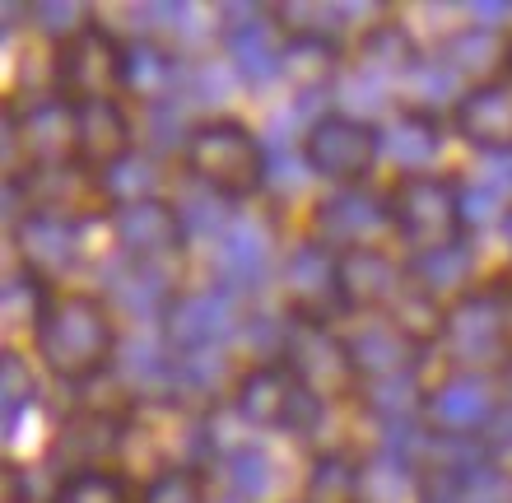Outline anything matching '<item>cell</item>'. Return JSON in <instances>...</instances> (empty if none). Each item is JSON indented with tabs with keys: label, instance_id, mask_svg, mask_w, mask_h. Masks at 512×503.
I'll return each mask as SVG.
<instances>
[{
	"label": "cell",
	"instance_id": "obj_1",
	"mask_svg": "<svg viewBox=\"0 0 512 503\" xmlns=\"http://www.w3.org/2000/svg\"><path fill=\"white\" fill-rule=\"evenodd\" d=\"M122 336V317L112 313L103 289L66 285L47 289V303H42L38 327L28 336V350H33L42 373H52L56 382L84 392V387H94L98 378L112 373Z\"/></svg>",
	"mask_w": 512,
	"mask_h": 503
},
{
	"label": "cell",
	"instance_id": "obj_2",
	"mask_svg": "<svg viewBox=\"0 0 512 503\" xmlns=\"http://www.w3.org/2000/svg\"><path fill=\"white\" fill-rule=\"evenodd\" d=\"M266 168H270L266 136L252 131L243 117H229V112L201 117L191 126V136L182 140V150H177L182 182L210 191V196L229 205L266 196Z\"/></svg>",
	"mask_w": 512,
	"mask_h": 503
},
{
	"label": "cell",
	"instance_id": "obj_3",
	"mask_svg": "<svg viewBox=\"0 0 512 503\" xmlns=\"http://www.w3.org/2000/svg\"><path fill=\"white\" fill-rule=\"evenodd\" d=\"M131 42L108 24H84L66 42L47 47V94L70 108H89L103 98H126Z\"/></svg>",
	"mask_w": 512,
	"mask_h": 503
},
{
	"label": "cell",
	"instance_id": "obj_4",
	"mask_svg": "<svg viewBox=\"0 0 512 503\" xmlns=\"http://www.w3.org/2000/svg\"><path fill=\"white\" fill-rule=\"evenodd\" d=\"M387 215H391V243L405 257H424L433 247L461 243L466 215H461V173H410L391 177L387 187Z\"/></svg>",
	"mask_w": 512,
	"mask_h": 503
},
{
	"label": "cell",
	"instance_id": "obj_5",
	"mask_svg": "<svg viewBox=\"0 0 512 503\" xmlns=\"http://www.w3.org/2000/svg\"><path fill=\"white\" fill-rule=\"evenodd\" d=\"M303 159L326 187H373L382 168V126L350 112H317L303 131Z\"/></svg>",
	"mask_w": 512,
	"mask_h": 503
},
{
	"label": "cell",
	"instance_id": "obj_6",
	"mask_svg": "<svg viewBox=\"0 0 512 503\" xmlns=\"http://www.w3.org/2000/svg\"><path fill=\"white\" fill-rule=\"evenodd\" d=\"M284 364L303 382V392L326 401V406H354L359 396V368L350 359L345 331L340 322H322V317H294L289 313V336H284Z\"/></svg>",
	"mask_w": 512,
	"mask_h": 503
},
{
	"label": "cell",
	"instance_id": "obj_7",
	"mask_svg": "<svg viewBox=\"0 0 512 503\" xmlns=\"http://www.w3.org/2000/svg\"><path fill=\"white\" fill-rule=\"evenodd\" d=\"M14 252H19V271H28L42 285H75V275L89 261V215L24 210L14 219Z\"/></svg>",
	"mask_w": 512,
	"mask_h": 503
},
{
	"label": "cell",
	"instance_id": "obj_8",
	"mask_svg": "<svg viewBox=\"0 0 512 503\" xmlns=\"http://www.w3.org/2000/svg\"><path fill=\"white\" fill-rule=\"evenodd\" d=\"M508 410L499 378L494 373H461L447 368L438 382H429L424 396V429L429 434H447V438H475L489 443L499 415Z\"/></svg>",
	"mask_w": 512,
	"mask_h": 503
},
{
	"label": "cell",
	"instance_id": "obj_9",
	"mask_svg": "<svg viewBox=\"0 0 512 503\" xmlns=\"http://www.w3.org/2000/svg\"><path fill=\"white\" fill-rule=\"evenodd\" d=\"M433 350L447 359V368H461V373H494V378L508 373L512 354H508V340H503L499 308H494L485 285H475L471 294L447 303L443 331H438Z\"/></svg>",
	"mask_w": 512,
	"mask_h": 503
},
{
	"label": "cell",
	"instance_id": "obj_10",
	"mask_svg": "<svg viewBox=\"0 0 512 503\" xmlns=\"http://www.w3.org/2000/svg\"><path fill=\"white\" fill-rule=\"evenodd\" d=\"M308 238L336 257L391 243V215L382 187H326L308 210Z\"/></svg>",
	"mask_w": 512,
	"mask_h": 503
},
{
	"label": "cell",
	"instance_id": "obj_11",
	"mask_svg": "<svg viewBox=\"0 0 512 503\" xmlns=\"http://www.w3.org/2000/svg\"><path fill=\"white\" fill-rule=\"evenodd\" d=\"M108 238L112 257L131 261V266H177L191 252L173 196L108 210Z\"/></svg>",
	"mask_w": 512,
	"mask_h": 503
},
{
	"label": "cell",
	"instance_id": "obj_12",
	"mask_svg": "<svg viewBox=\"0 0 512 503\" xmlns=\"http://www.w3.org/2000/svg\"><path fill=\"white\" fill-rule=\"evenodd\" d=\"M247 327V299L215 285H187L163 317V336L177 354L187 350H224L238 345Z\"/></svg>",
	"mask_w": 512,
	"mask_h": 503
},
{
	"label": "cell",
	"instance_id": "obj_13",
	"mask_svg": "<svg viewBox=\"0 0 512 503\" xmlns=\"http://www.w3.org/2000/svg\"><path fill=\"white\" fill-rule=\"evenodd\" d=\"M224 406L233 410V420L243 429H266V434H289L298 420V410L308 406L303 382L289 373L284 359H261L247 364L233 382V392Z\"/></svg>",
	"mask_w": 512,
	"mask_h": 503
},
{
	"label": "cell",
	"instance_id": "obj_14",
	"mask_svg": "<svg viewBox=\"0 0 512 503\" xmlns=\"http://www.w3.org/2000/svg\"><path fill=\"white\" fill-rule=\"evenodd\" d=\"M270 271H280L270 224L256 215H233L229 229L210 243V285L229 289L238 299H252L256 289L270 280Z\"/></svg>",
	"mask_w": 512,
	"mask_h": 503
},
{
	"label": "cell",
	"instance_id": "obj_15",
	"mask_svg": "<svg viewBox=\"0 0 512 503\" xmlns=\"http://www.w3.org/2000/svg\"><path fill=\"white\" fill-rule=\"evenodd\" d=\"M280 294L284 308L294 317H322V322H340V257L331 247L312 243L303 233V243L289 247L280 257Z\"/></svg>",
	"mask_w": 512,
	"mask_h": 503
},
{
	"label": "cell",
	"instance_id": "obj_16",
	"mask_svg": "<svg viewBox=\"0 0 512 503\" xmlns=\"http://www.w3.org/2000/svg\"><path fill=\"white\" fill-rule=\"evenodd\" d=\"M284 28L275 10H256V5H233L224 10V28H219V47L224 61L243 84H266L280 75L284 61Z\"/></svg>",
	"mask_w": 512,
	"mask_h": 503
},
{
	"label": "cell",
	"instance_id": "obj_17",
	"mask_svg": "<svg viewBox=\"0 0 512 503\" xmlns=\"http://www.w3.org/2000/svg\"><path fill=\"white\" fill-rule=\"evenodd\" d=\"M410 289V261L391 243L359 247L340 257V308L354 313H387L391 303Z\"/></svg>",
	"mask_w": 512,
	"mask_h": 503
},
{
	"label": "cell",
	"instance_id": "obj_18",
	"mask_svg": "<svg viewBox=\"0 0 512 503\" xmlns=\"http://www.w3.org/2000/svg\"><path fill=\"white\" fill-rule=\"evenodd\" d=\"M447 126L475 154H512V75L508 70L471 84L457 98V108L447 112Z\"/></svg>",
	"mask_w": 512,
	"mask_h": 503
},
{
	"label": "cell",
	"instance_id": "obj_19",
	"mask_svg": "<svg viewBox=\"0 0 512 503\" xmlns=\"http://www.w3.org/2000/svg\"><path fill=\"white\" fill-rule=\"evenodd\" d=\"M140 150V117L131 98H103L89 108H75V159L89 173H108L126 154Z\"/></svg>",
	"mask_w": 512,
	"mask_h": 503
},
{
	"label": "cell",
	"instance_id": "obj_20",
	"mask_svg": "<svg viewBox=\"0 0 512 503\" xmlns=\"http://www.w3.org/2000/svg\"><path fill=\"white\" fill-rule=\"evenodd\" d=\"M340 331H345V345H350V359L359 368V382H378V378H396V373H410L415 359L424 354V345L405 336L396 327L391 313H354L340 317Z\"/></svg>",
	"mask_w": 512,
	"mask_h": 503
},
{
	"label": "cell",
	"instance_id": "obj_21",
	"mask_svg": "<svg viewBox=\"0 0 512 503\" xmlns=\"http://www.w3.org/2000/svg\"><path fill=\"white\" fill-rule=\"evenodd\" d=\"M378 126H382V164L391 168V177L443 173V150H447V136H452L447 117L396 108Z\"/></svg>",
	"mask_w": 512,
	"mask_h": 503
},
{
	"label": "cell",
	"instance_id": "obj_22",
	"mask_svg": "<svg viewBox=\"0 0 512 503\" xmlns=\"http://www.w3.org/2000/svg\"><path fill=\"white\" fill-rule=\"evenodd\" d=\"M112 378L135 406L173 401V345L163 331H126Z\"/></svg>",
	"mask_w": 512,
	"mask_h": 503
},
{
	"label": "cell",
	"instance_id": "obj_23",
	"mask_svg": "<svg viewBox=\"0 0 512 503\" xmlns=\"http://www.w3.org/2000/svg\"><path fill=\"white\" fill-rule=\"evenodd\" d=\"M410 261V285L419 294H429L438 303H457L461 294H471L480 280V257H475V243L461 238V243H447V247H433L424 257H405Z\"/></svg>",
	"mask_w": 512,
	"mask_h": 503
},
{
	"label": "cell",
	"instance_id": "obj_24",
	"mask_svg": "<svg viewBox=\"0 0 512 503\" xmlns=\"http://www.w3.org/2000/svg\"><path fill=\"white\" fill-rule=\"evenodd\" d=\"M359 503H424V466L410 452H391V448L364 452Z\"/></svg>",
	"mask_w": 512,
	"mask_h": 503
},
{
	"label": "cell",
	"instance_id": "obj_25",
	"mask_svg": "<svg viewBox=\"0 0 512 503\" xmlns=\"http://www.w3.org/2000/svg\"><path fill=\"white\" fill-rule=\"evenodd\" d=\"M345 66H350V47H340L331 38H289L284 42L280 75L294 84L298 94H312V89L340 84Z\"/></svg>",
	"mask_w": 512,
	"mask_h": 503
},
{
	"label": "cell",
	"instance_id": "obj_26",
	"mask_svg": "<svg viewBox=\"0 0 512 503\" xmlns=\"http://www.w3.org/2000/svg\"><path fill=\"white\" fill-rule=\"evenodd\" d=\"M364 452H322L308 457V471L298 476V503H359Z\"/></svg>",
	"mask_w": 512,
	"mask_h": 503
},
{
	"label": "cell",
	"instance_id": "obj_27",
	"mask_svg": "<svg viewBox=\"0 0 512 503\" xmlns=\"http://www.w3.org/2000/svg\"><path fill=\"white\" fill-rule=\"evenodd\" d=\"M219 471H224L219 485L247 503H275L280 480H284V466L275 462V452H270L266 443H247V448L219 457Z\"/></svg>",
	"mask_w": 512,
	"mask_h": 503
},
{
	"label": "cell",
	"instance_id": "obj_28",
	"mask_svg": "<svg viewBox=\"0 0 512 503\" xmlns=\"http://www.w3.org/2000/svg\"><path fill=\"white\" fill-rule=\"evenodd\" d=\"M98 191H103V215L117 205H140V201H159L163 196V164L159 154L135 150L122 164H112L108 173H98Z\"/></svg>",
	"mask_w": 512,
	"mask_h": 503
},
{
	"label": "cell",
	"instance_id": "obj_29",
	"mask_svg": "<svg viewBox=\"0 0 512 503\" xmlns=\"http://www.w3.org/2000/svg\"><path fill=\"white\" fill-rule=\"evenodd\" d=\"M47 503H140V480H131L122 466L108 471H70L52 485Z\"/></svg>",
	"mask_w": 512,
	"mask_h": 503
},
{
	"label": "cell",
	"instance_id": "obj_30",
	"mask_svg": "<svg viewBox=\"0 0 512 503\" xmlns=\"http://www.w3.org/2000/svg\"><path fill=\"white\" fill-rule=\"evenodd\" d=\"M38 387H42V368L33 359V350L10 345L5 350V368H0V392H5V429H19L24 415L38 406Z\"/></svg>",
	"mask_w": 512,
	"mask_h": 503
},
{
	"label": "cell",
	"instance_id": "obj_31",
	"mask_svg": "<svg viewBox=\"0 0 512 503\" xmlns=\"http://www.w3.org/2000/svg\"><path fill=\"white\" fill-rule=\"evenodd\" d=\"M308 182H312V168H308V159H303L298 145L270 150V168H266V196L270 201H280V205L298 201Z\"/></svg>",
	"mask_w": 512,
	"mask_h": 503
},
{
	"label": "cell",
	"instance_id": "obj_32",
	"mask_svg": "<svg viewBox=\"0 0 512 503\" xmlns=\"http://www.w3.org/2000/svg\"><path fill=\"white\" fill-rule=\"evenodd\" d=\"M210 476L205 471H163L149 485H140V503H205Z\"/></svg>",
	"mask_w": 512,
	"mask_h": 503
},
{
	"label": "cell",
	"instance_id": "obj_33",
	"mask_svg": "<svg viewBox=\"0 0 512 503\" xmlns=\"http://www.w3.org/2000/svg\"><path fill=\"white\" fill-rule=\"evenodd\" d=\"M28 19L38 24V33H47L56 42H66L70 33H80L84 24H94V14L80 10V5H66V0H42V5H28Z\"/></svg>",
	"mask_w": 512,
	"mask_h": 503
},
{
	"label": "cell",
	"instance_id": "obj_34",
	"mask_svg": "<svg viewBox=\"0 0 512 503\" xmlns=\"http://www.w3.org/2000/svg\"><path fill=\"white\" fill-rule=\"evenodd\" d=\"M461 177H466L471 187L489 191L494 201H503L512 210V154H480V164Z\"/></svg>",
	"mask_w": 512,
	"mask_h": 503
},
{
	"label": "cell",
	"instance_id": "obj_35",
	"mask_svg": "<svg viewBox=\"0 0 512 503\" xmlns=\"http://www.w3.org/2000/svg\"><path fill=\"white\" fill-rule=\"evenodd\" d=\"M485 289H489V299H494V308H499L503 340H508V354H512V266H503V271L489 275Z\"/></svg>",
	"mask_w": 512,
	"mask_h": 503
},
{
	"label": "cell",
	"instance_id": "obj_36",
	"mask_svg": "<svg viewBox=\"0 0 512 503\" xmlns=\"http://www.w3.org/2000/svg\"><path fill=\"white\" fill-rule=\"evenodd\" d=\"M205 503H247V499H238L233 490H224V485H215V480H210V499H205Z\"/></svg>",
	"mask_w": 512,
	"mask_h": 503
},
{
	"label": "cell",
	"instance_id": "obj_37",
	"mask_svg": "<svg viewBox=\"0 0 512 503\" xmlns=\"http://www.w3.org/2000/svg\"><path fill=\"white\" fill-rule=\"evenodd\" d=\"M499 229H503V243L512 247V210H508V215H503V224H499Z\"/></svg>",
	"mask_w": 512,
	"mask_h": 503
},
{
	"label": "cell",
	"instance_id": "obj_38",
	"mask_svg": "<svg viewBox=\"0 0 512 503\" xmlns=\"http://www.w3.org/2000/svg\"><path fill=\"white\" fill-rule=\"evenodd\" d=\"M503 70L512 75V33H508V52H503Z\"/></svg>",
	"mask_w": 512,
	"mask_h": 503
},
{
	"label": "cell",
	"instance_id": "obj_39",
	"mask_svg": "<svg viewBox=\"0 0 512 503\" xmlns=\"http://www.w3.org/2000/svg\"><path fill=\"white\" fill-rule=\"evenodd\" d=\"M289 503H298V499H289Z\"/></svg>",
	"mask_w": 512,
	"mask_h": 503
}]
</instances>
